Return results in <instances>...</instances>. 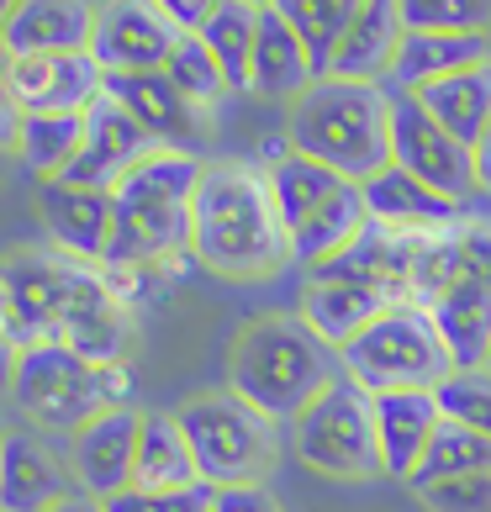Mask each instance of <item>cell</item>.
<instances>
[{"mask_svg": "<svg viewBox=\"0 0 491 512\" xmlns=\"http://www.w3.org/2000/svg\"><path fill=\"white\" fill-rule=\"evenodd\" d=\"M191 259L222 280H264L296 259L264 169L206 164L191 201Z\"/></svg>", "mask_w": 491, "mask_h": 512, "instance_id": "6da1fadb", "label": "cell"}, {"mask_svg": "<svg viewBox=\"0 0 491 512\" xmlns=\"http://www.w3.org/2000/svg\"><path fill=\"white\" fill-rule=\"evenodd\" d=\"M344 375V354L323 344L301 312H264L233 338L228 391L270 423H296Z\"/></svg>", "mask_w": 491, "mask_h": 512, "instance_id": "7a4b0ae2", "label": "cell"}, {"mask_svg": "<svg viewBox=\"0 0 491 512\" xmlns=\"http://www.w3.org/2000/svg\"><path fill=\"white\" fill-rule=\"evenodd\" d=\"M286 138L296 154L328 164L333 175L365 185L391 164V90L386 85H349L317 80L301 101H291Z\"/></svg>", "mask_w": 491, "mask_h": 512, "instance_id": "3957f363", "label": "cell"}, {"mask_svg": "<svg viewBox=\"0 0 491 512\" xmlns=\"http://www.w3.org/2000/svg\"><path fill=\"white\" fill-rule=\"evenodd\" d=\"M127 365H96L64 344H27L11 381V402L27 423L48 433H80L85 423L127 407Z\"/></svg>", "mask_w": 491, "mask_h": 512, "instance_id": "277c9868", "label": "cell"}, {"mask_svg": "<svg viewBox=\"0 0 491 512\" xmlns=\"http://www.w3.org/2000/svg\"><path fill=\"white\" fill-rule=\"evenodd\" d=\"M344 375L360 381L370 396L439 391L449 375H455V359H449L428 307H418V301H396L391 312H381L344 349Z\"/></svg>", "mask_w": 491, "mask_h": 512, "instance_id": "5b68a950", "label": "cell"}, {"mask_svg": "<svg viewBox=\"0 0 491 512\" xmlns=\"http://www.w3.org/2000/svg\"><path fill=\"white\" fill-rule=\"evenodd\" d=\"M180 428L191 439L196 470L212 491L228 486H264V476L275 470V423L264 412H254L249 402H238L233 391H206L191 396L180 412Z\"/></svg>", "mask_w": 491, "mask_h": 512, "instance_id": "8992f818", "label": "cell"}, {"mask_svg": "<svg viewBox=\"0 0 491 512\" xmlns=\"http://www.w3.org/2000/svg\"><path fill=\"white\" fill-rule=\"evenodd\" d=\"M291 444L301 454V465H312L317 476H333V481L386 476L381 428H375V396L360 381H349V375H338V381L296 417Z\"/></svg>", "mask_w": 491, "mask_h": 512, "instance_id": "52a82bcc", "label": "cell"}, {"mask_svg": "<svg viewBox=\"0 0 491 512\" xmlns=\"http://www.w3.org/2000/svg\"><path fill=\"white\" fill-rule=\"evenodd\" d=\"M391 164H402L412 180H423L428 191H439L449 201L481 196L476 185V154L444 132L428 117V106L407 90H391Z\"/></svg>", "mask_w": 491, "mask_h": 512, "instance_id": "ba28073f", "label": "cell"}, {"mask_svg": "<svg viewBox=\"0 0 491 512\" xmlns=\"http://www.w3.org/2000/svg\"><path fill=\"white\" fill-rule=\"evenodd\" d=\"M74 275H80V259H69L59 249H16L0 259V291H6L11 328L22 338V349L53 344L69 291H74Z\"/></svg>", "mask_w": 491, "mask_h": 512, "instance_id": "9c48e42d", "label": "cell"}, {"mask_svg": "<svg viewBox=\"0 0 491 512\" xmlns=\"http://www.w3.org/2000/svg\"><path fill=\"white\" fill-rule=\"evenodd\" d=\"M180 32L154 0H101L96 6V32H90V59L101 64L106 80L117 74H154L169 64Z\"/></svg>", "mask_w": 491, "mask_h": 512, "instance_id": "30bf717a", "label": "cell"}, {"mask_svg": "<svg viewBox=\"0 0 491 512\" xmlns=\"http://www.w3.org/2000/svg\"><path fill=\"white\" fill-rule=\"evenodd\" d=\"M37 217H43V233L53 238L59 254L96 264V270L111 259V243H117V191L43 180L37 185Z\"/></svg>", "mask_w": 491, "mask_h": 512, "instance_id": "8fae6325", "label": "cell"}, {"mask_svg": "<svg viewBox=\"0 0 491 512\" xmlns=\"http://www.w3.org/2000/svg\"><path fill=\"white\" fill-rule=\"evenodd\" d=\"M106 96V74L90 53H27L11 64V106L53 111V117H80Z\"/></svg>", "mask_w": 491, "mask_h": 512, "instance_id": "7c38bea8", "label": "cell"}, {"mask_svg": "<svg viewBox=\"0 0 491 512\" xmlns=\"http://www.w3.org/2000/svg\"><path fill=\"white\" fill-rule=\"evenodd\" d=\"M106 96L117 101L132 122H138L154 148H175V154H196L206 143V111L180 96V85L164 69L154 74H117L106 80Z\"/></svg>", "mask_w": 491, "mask_h": 512, "instance_id": "4fadbf2b", "label": "cell"}, {"mask_svg": "<svg viewBox=\"0 0 491 512\" xmlns=\"http://www.w3.org/2000/svg\"><path fill=\"white\" fill-rule=\"evenodd\" d=\"M138 423H143V412L117 407V412L96 417V423H85L69 439V470H74V481H80L85 497L111 502V497H122V491L132 486V465H138Z\"/></svg>", "mask_w": 491, "mask_h": 512, "instance_id": "5bb4252c", "label": "cell"}, {"mask_svg": "<svg viewBox=\"0 0 491 512\" xmlns=\"http://www.w3.org/2000/svg\"><path fill=\"white\" fill-rule=\"evenodd\" d=\"M154 154V138L127 117V111L101 96L96 106L85 111V148L69 169V185H90V191H117V185L132 175V164H143Z\"/></svg>", "mask_w": 491, "mask_h": 512, "instance_id": "9a60e30c", "label": "cell"}, {"mask_svg": "<svg viewBox=\"0 0 491 512\" xmlns=\"http://www.w3.org/2000/svg\"><path fill=\"white\" fill-rule=\"evenodd\" d=\"M391 307H396L391 291L370 286V280L333 275V270H312L307 286H301V322H307L323 344H333L338 354H344L354 338Z\"/></svg>", "mask_w": 491, "mask_h": 512, "instance_id": "2e32d148", "label": "cell"}, {"mask_svg": "<svg viewBox=\"0 0 491 512\" xmlns=\"http://www.w3.org/2000/svg\"><path fill=\"white\" fill-rule=\"evenodd\" d=\"M365 206H370V222L386 227V233H402V238H433V233H449V227L465 222V201H449L439 191H428L423 180H412L402 164H386L381 175H370L365 185Z\"/></svg>", "mask_w": 491, "mask_h": 512, "instance_id": "e0dca14e", "label": "cell"}, {"mask_svg": "<svg viewBox=\"0 0 491 512\" xmlns=\"http://www.w3.org/2000/svg\"><path fill=\"white\" fill-rule=\"evenodd\" d=\"M74 491H80L74 470L59 465V454L43 439H32V433L0 439V512H48Z\"/></svg>", "mask_w": 491, "mask_h": 512, "instance_id": "ac0fdd59", "label": "cell"}, {"mask_svg": "<svg viewBox=\"0 0 491 512\" xmlns=\"http://www.w3.org/2000/svg\"><path fill=\"white\" fill-rule=\"evenodd\" d=\"M402 37H407V22H402V6H396V0H365L360 16L349 22V32L338 37V48L328 59V80H349V85L391 80Z\"/></svg>", "mask_w": 491, "mask_h": 512, "instance_id": "d6986e66", "label": "cell"}, {"mask_svg": "<svg viewBox=\"0 0 491 512\" xmlns=\"http://www.w3.org/2000/svg\"><path fill=\"white\" fill-rule=\"evenodd\" d=\"M460 280H491V227L486 222H460L449 233H433L418 243L412 259V301L428 307Z\"/></svg>", "mask_w": 491, "mask_h": 512, "instance_id": "ffe728a7", "label": "cell"}, {"mask_svg": "<svg viewBox=\"0 0 491 512\" xmlns=\"http://www.w3.org/2000/svg\"><path fill=\"white\" fill-rule=\"evenodd\" d=\"M323 80V69L296 37V27L280 11H259V43H254V69L249 90L264 101H301L307 90Z\"/></svg>", "mask_w": 491, "mask_h": 512, "instance_id": "44dd1931", "label": "cell"}, {"mask_svg": "<svg viewBox=\"0 0 491 512\" xmlns=\"http://www.w3.org/2000/svg\"><path fill=\"white\" fill-rule=\"evenodd\" d=\"M90 32H96V6H85V0H16L0 43L16 59H27V53H90Z\"/></svg>", "mask_w": 491, "mask_h": 512, "instance_id": "7402d4cb", "label": "cell"}, {"mask_svg": "<svg viewBox=\"0 0 491 512\" xmlns=\"http://www.w3.org/2000/svg\"><path fill=\"white\" fill-rule=\"evenodd\" d=\"M375 428H381L386 476L412 481V470L423 465L433 433L444 428L439 396H433V391H391V396H375Z\"/></svg>", "mask_w": 491, "mask_h": 512, "instance_id": "603a6c76", "label": "cell"}, {"mask_svg": "<svg viewBox=\"0 0 491 512\" xmlns=\"http://www.w3.org/2000/svg\"><path fill=\"white\" fill-rule=\"evenodd\" d=\"M455 370H491V280H460L439 301H428Z\"/></svg>", "mask_w": 491, "mask_h": 512, "instance_id": "cb8c5ba5", "label": "cell"}, {"mask_svg": "<svg viewBox=\"0 0 491 512\" xmlns=\"http://www.w3.org/2000/svg\"><path fill=\"white\" fill-rule=\"evenodd\" d=\"M491 59L486 32H407L391 69V90H423L433 80H449L460 69H476Z\"/></svg>", "mask_w": 491, "mask_h": 512, "instance_id": "d4e9b609", "label": "cell"}, {"mask_svg": "<svg viewBox=\"0 0 491 512\" xmlns=\"http://www.w3.org/2000/svg\"><path fill=\"white\" fill-rule=\"evenodd\" d=\"M132 486H143V491H185V486H201L191 439H185V428H180L175 412H143Z\"/></svg>", "mask_w": 491, "mask_h": 512, "instance_id": "484cf974", "label": "cell"}, {"mask_svg": "<svg viewBox=\"0 0 491 512\" xmlns=\"http://www.w3.org/2000/svg\"><path fill=\"white\" fill-rule=\"evenodd\" d=\"M407 96H418L428 106V117L444 132H455L470 154H476L481 132L491 127V59L476 64V69L449 74V80H433L423 90H407Z\"/></svg>", "mask_w": 491, "mask_h": 512, "instance_id": "4316f807", "label": "cell"}, {"mask_svg": "<svg viewBox=\"0 0 491 512\" xmlns=\"http://www.w3.org/2000/svg\"><path fill=\"white\" fill-rule=\"evenodd\" d=\"M365 233H370V206H365V191L349 180L344 191L323 206V212H312L291 233V254L317 270V264H328V259H338L344 249H354Z\"/></svg>", "mask_w": 491, "mask_h": 512, "instance_id": "83f0119b", "label": "cell"}, {"mask_svg": "<svg viewBox=\"0 0 491 512\" xmlns=\"http://www.w3.org/2000/svg\"><path fill=\"white\" fill-rule=\"evenodd\" d=\"M85 148V111L80 117H53V111H27L16 127V164L37 180H64Z\"/></svg>", "mask_w": 491, "mask_h": 512, "instance_id": "f1b7e54d", "label": "cell"}, {"mask_svg": "<svg viewBox=\"0 0 491 512\" xmlns=\"http://www.w3.org/2000/svg\"><path fill=\"white\" fill-rule=\"evenodd\" d=\"M264 180H270V196H275V206H280V222H286V233H296L301 222H307L312 212H323V206L344 191V175H333L328 164H317V159H307V154H291L280 159L275 169H264Z\"/></svg>", "mask_w": 491, "mask_h": 512, "instance_id": "f546056e", "label": "cell"}, {"mask_svg": "<svg viewBox=\"0 0 491 512\" xmlns=\"http://www.w3.org/2000/svg\"><path fill=\"white\" fill-rule=\"evenodd\" d=\"M201 43L212 48V59L228 74V90H249V69H254V43H259V11L222 0L217 16L201 27Z\"/></svg>", "mask_w": 491, "mask_h": 512, "instance_id": "4dcf8cb0", "label": "cell"}, {"mask_svg": "<svg viewBox=\"0 0 491 512\" xmlns=\"http://www.w3.org/2000/svg\"><path fill=\"white\" fill-rule=\"evenodd\" d=\"M365 0H275L270 11H280L296 27V37L307 43V53L317 59V69L328 74V59L338 48V37L349 32V22L360 16Z\"/></svg>", "mask_w": 491, "mask_h": 512, "instance_id": "1f68e13d", "label": "cell"}, {"mask_svg": "<svg viewBox=\"0 0 491 512\" xmlns=\"http://www.w3.org/2000/svg\"><path fill=\"white\" fill-rule=\"evenodd\" d=\"M476 470H491V439L486 433H470L460 423H444L433 433V444L423 454V465L412 470V491L433 486V481H449V476H476Z\"/></svg>", "mask_w": 491, "mask_h": 512, "instance_id": "d6a6232c", "label": "cell"}, {"mask_svg": "<svg viewBox=\"0 0 491 512\" xmlns=\"http://www.w3.org/2000/svg\"><path fill=\"white\" fill-rule=\"evenodd\" d=\"M164 74L180 85L185 101H196L201 111H212L222 96H228V74H222V64L212 59V48L201 43V32H180L175 53H169Z\"/></svg>", "mask_w": 491, "mask_h": 512, "instance_id": "836d02e7", "label": "cell"}, {"mask_svg": "<svg viewBox=\"0 0 491 512\" xmlns=\"http://www.w3.org/2000/svg\"><path fill=\"white\" fill-rule=\"evenodd\" d=\"M433 396H439L444 423H460L491 439V370H455Z\"/></svg>", "mask_w": 491, "mask_h": 512, "instance_id": "e575fe53", "label": "cell"}, {"mask_svg": "<svg viewBox=\"0 0 491 512\" xmlns=\"http://www.w3.org/2000/svg\"><path fill=\"white\" fill-rule=\"evenodd\" d=\"M407 32H491V0H396Z\"/></svg>", "mask_w": 491, "mask_h": 512, "instance_id": "d590c367", "label": "cell"}, {"mask_svg": "<svg viewBox=\"0 0 491 512\" xmlns=\"http://www.w3.org/2000/svg\"><path fill=\"white\" fill-rule=\"evenodd\" d=\"M418 502H423L428 512H491V470L418 486Z\"/></svg>", "mask_w": 491, "mask_h": 512, "instance_id": "8d00e7d4", "label": "cell"}, {"mask_svg": "<svg viewBox=\"0 0 491 512\" xmlns=\"http://www.w3.org/2000/svg\"><path fill=\"white\" fill-rule=\"evenodd\" d=\"M217 491L212 486H185V491H143V486H127L122 497H111L106 512H212Z\"/></svg>", "mask_w": 491, "mask_h": 512, "instance_id": "74e56055", "label": "cell"}, {"mask_svg": "<svg viewBox=\"0 0 491 512\" xmlns=\"http://www.w3.org/2000/svg\"><path fill=\"white\" fill-rule=\"evenodd\" d=\"M154 6L169 16V27H175V32H201L217 16L222 0H154Z\"/></svg>", "mask_w": 491, "mask_h": 512, "instance_id": "f35d334b", "label": "cell"}, {"mask_svg": "<svg viewBox=\"0 0 491 512\" xmlns=\"http://www.w3.org/2000/svg\"><path fill=\"white\" fill-rule=\"evenodd\" d=\"M212 512H280V502L264 486H228V491H217Z\"/></svg>", "mask_w": 491, "mask_h": 512, "instance_id": "ab89813d", "label": "cell"}, {"mask_svg": "<svg viewBox=\"0 0 491 512\" xmlns=\"http://www.w3.org/2000/svg\"><path fill=\"white\" fill-rule=\"evenodd\" d=\"M476 185H481V196H491V127L481 132V143H476Z\"/></svg>", "mask_w": 491, "mask_h": 512, "instance_id": "60d3db41", "label": "cell"}, {"mask_svg": "<svg viewBox=\"0 0 491 512\" xmlns=\"http://www.w3.org/2000/svg\"><path fill=\"white\" fill-rule=\"evenodd\" d=\"M16 127H22V111L11 101H0V148H16Z\"/></svg>", "mask_w": 491, "mask_h": 512, "instance_id": "b9f144b4", "label": "cell"}, {"mask_svg": "<svg viewBox=\"0 0 491 512\" xmlns=\"http://www.w3.org/2000/svg\"><path fill=\"white\" fill-rule=\"evenodd\" d=\"M48 512H106V502H96V497H85V491H74V497H64L59 507H48Z\"/></svg>", "mask_w": 491, "mask_h": 512, "instance_id": "7bdbcfd3", "label": "cell"}, {"mask_svg": "<svg viewBox=\"0 0 491 512\" xmlns=\"http://www.w3.org/2000/svg\"><path fill=\"white\" fill-rule=\"evenodd\" d=\"M11 64H16V53L0 43V101H11Z\"/></svg>", "mask_w": 491, "mask_h": 512, "instance_id": "ee69618b", "label": "cell"}, {"mask_svg": "<svg viewBox=\"0 0 491 512\" xmlns=\"http://www.w3.org/2000/svg\"><path fill=\"white\" fill-rule=\"evenodd\" d=\"M11 164H16V154H11V148H0V180L11 175Z\"/></svg>", "mask_w": 491, "mask_h": 512, "instance_id": "f6af8a7d", "label": "cell"}, {"mask_svg": "<svg viewBox=\"0 0 491 512\" xmlns=\"http://www.w3.org/2000/svg\"><path fill=\"white\" fill-rule=\"evenodd\" d=\"M11 11H16V0H0V32H6V22H11Z\"/></svg>", "mask_w": 491, "mask_h": 512, "instance_id": "bcb514c9", "label": "cell"}, {"mask_svg": "<svg viewBox=\"0 0 491 512\" xmlns=\"http://www.w3.org/2000/svg\"><path fill=\"white\" fill-rule=\"evenodd\" d=\"M238 6H254V11H270L275 0H238Z\"/></svg>", "mask_w": 491, "mask_h": 512, "instance_id": "7dc6e473", "label": "cell"}, {"mask_svg": "<svg viewBox=\"0 0 491 512\" xmlns=\"http://www.w3.org/2000/svg\"><path fill=\"white\" fill-rule=\"evenodd\" d=\"M6 433H11V428H6V417H0V439H6Z\"/></svg>", "mask_w": 491, "mask_h": 512, "instance_id": "c3c4849f", "label": "cell"}]
</instances>
